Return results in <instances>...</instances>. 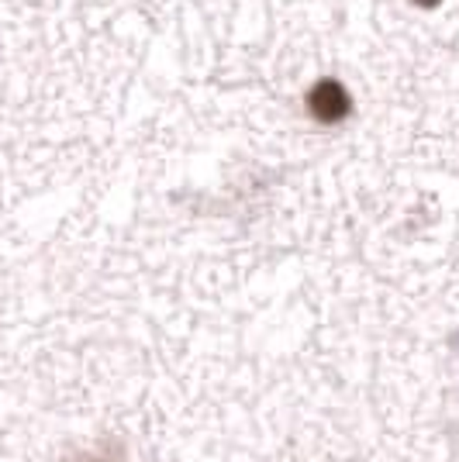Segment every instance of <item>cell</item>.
Masks as SVG:
<instances>
[{"instance_id":"obj_1","label":"cell","mask_w":459,"mask_h":462,"mask_svg":"<svg viewBox=\"0 0 459 462\" xmlns=\"http://www.w3.org/2000/svg\"><path fill=\"white\" fill-rule=\"evenodd\" d=\"M352 107H356V100H352L349 87L339 77H318L304 94L307 117L314 125H322V128H339V125H345L352 117Z\"/></svg>"},{"instance_id":"obj_2","label":"cell","mask_w":459,"mask_h":462,"mask_svg":"<svg viewBox=\"0 0 459 462\" xmlns=\"http://www.w3.org/2000/svg\"><path fill=\"white\" fill-rule=\"evenodd\" d=\"M415 7H425V11H432V7H439L442 0H411Z\"/></svg>"}]
</instances>
